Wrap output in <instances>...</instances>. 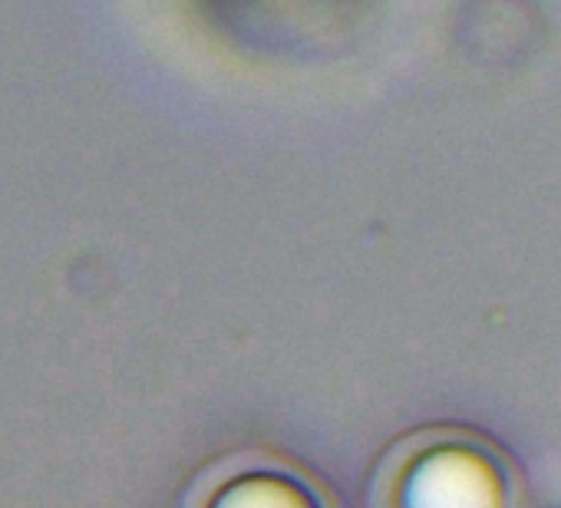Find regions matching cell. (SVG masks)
<instances>
[{
  "mask_svg": "<svg viewBox=\"0 0 561 508\" xmlns=\"http://www.w3.org/2000/svg\"><path fill=\"white\" fill-rule=\"evenodd\" d=\"M374 482L393 488L380 495L390 505H508L515 498V475L505 452L466 429L407 439L380 462Z\"/></svg>",
  "mask_w": 561,
  "mask_h": 508,
  "instance_id": "1",
  "label": "cell"
}]
</instances>
